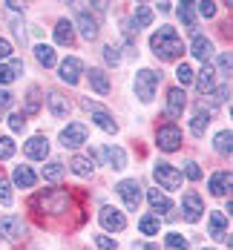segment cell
Returning a JSON list of instances; mask_svg holds the SVG:
<instances>
[{"instance_id":"17","label":"cell","mask_w":233,"mask_h":250,"mask_svg":"<svg viewBox=\"0 0 233 250\" xmlns=\"http://www.w3.org/2000/svg\"><path fill=\"white\" fill-rule=\"evenodd\" d=\"M101 158H106V164L112 170H124L127 167V152L121 150V147H106V150H101Z\"/></svg>"},{"instance_id":"12","label":"cell","mask_w":233,"mask_h":250,"mask_svg":"<svg viewBox=\"0 0 233 250\" xmlns=\"http://www.w3.org/2000/svg\"><path fill=\"white\" fill-rule=\"evenodd\" d=\"M23 150H26V155H29V158L43 161V158L49 155V141H46L43 135H35V138H29V141H26Z\"/></svg>"},{"instance_id":"42","label":"cell","mask_w":233,"mask_h":250,"mask_svg":"<svg viewBox=\"0 0 233 250\" xmlns=\"http://www.w3.org/2000/svg\"><path fill=\"white\" fill-rule=\"evenodd\" d=\"M15 69H12V66H6V63H0V86H6V83H12V81H15Z\"/></svg>"},{"instance_id":"9","label":"cell","mask_w":233,"mask_h":250,"mask_svg":"<svg viewBox=\"0 0 233 250\" xmlns=\"http://www.w3.org/2000/svg\"><path fill=\"white\" fill-rule=\"evenodd\" d=\"M26 233V225L18 216H3L0 219V239H21Z\"/></svg>"},{"instance_id":"19","label":"cell","mask_w":233,"mask_h":250,"mask_svg":"<svg viewBox=\"0 0 233 250\" xmlns=\"http://www.w3.org/2000/svg\"><path fill=\"white\" fill-rule=\"evenodd\" d=\"M147 201H150V207H153L155 213H170L173 210V201L167 199L161 190H150L147 193Z\"/></svg>"},{"instance_id":"50","label":"cell","mask_w":233,"mask_h":250,"mask_svg":"<svg viewBox=\"0 0 233 250\" xmlns=\"http://www.w3.org/2000/svg\"><path fill=\"white\" fill-rule=\"evenodd\" d=\"M6 6H9V9H12V12H23V6H21V3H15V0H9V3H6Z\"/></svg>"},{"instance_id":"3","label":"cell","mask_w":233,"mask_h":250,"mask_svg":"<svg viewBox=\"0 0 233 250\" xmlns=\"http://www.w3.org/2000/svg\"><path fill=\"white\" fill-rule=\"evenodd\" d=\"M153 175H155V181H158L164 190H179L181 187V173L173 167V164H167V161H158L155 170H153Z\"/></svg>"},{"instance_id":"30","label":"cell","mask_w":233,"mask_h":250,"mask_svg":"<svg viewBox=\"0 0 233 250\" xmlns=\"http://www.w3.org/2000/svg\"><path fill=\"white\" fill-rule=\"evenodd\" d=\"M228 98H231V86H228V83H225V86H219L216 92H207V95H205L207 106H219V104H225ZM205 101H202V104H205Z\"/></svg>"},{"instance_id":"36","label":"cell","mask_w":233,"mask_h":250,"mask_svg":"<svg viewBox=\"0 0 233 250\" xmlns=\"http://www.w3.org/2000/svg\"><path fill=\"white\" fill-rule=\"evenodd\" d=\"M176 78H179L181 86H187V83H193V78H196V72L187 66V63H179V69H176Z\"/></svg>"},{"instance_id":"14","label":"cell","mask_w":233,"mask_h":250,"mask_svg":"<svg viewBox=\"0 0 233 250\" xmlns=\"http://www.w3.org/2000/svg\"><path fill=\"white\" fill-rule=\"evenodd\" d=\"M38 204H41L46 213H64V207L69 204V199H66V193H61V190H58V193H46Z\"/></svg>"},{"instance_id":"37","label":"cell","mask_w":233,"mask_h":250,"mask_svg":"<svg viewBox=\"0 0 233 250\" xmlns=\"http://www.w3.org/2000/svg\"><path fill=\"white\" fill-rule=\"evenodd\" d=\"M104 61H106L109 66H118V63H121V55H118V46H112V43H109V46H104Z\"/></svg>"},{"instance_id":"27","label":"cell","mask_w":233,"mask_h":250,"mask_svg":"<svg viewBox=\"0 0 233 250\" xmlns=\"http://www.w3.org/2000/svg\"><path fill=\"white\" fill-rule=\"evenodd\" d=\"M132 23H135V32H138V29H144V26H150V23H153V9H150V6H144V3H141V6H135V18H132Z\"/></svg>"},{"instance_id":"21","label":"cell","mask_w":233,"mask_h":250,"mask_svg":"<svg viewBox=\"0 0 233 250\" xmlns=\"http://www.w3.org/2000/svg\"><path fill=\"white\" fill-rule=\"evenodd\" d=\"M49 112L55 118H66V115H69V101L64 98L61 92H52L49 95Z\"/></svg>"},{"instance_id":"38","label":"cell","mask_w":233,"mask_h":250,"mask_svg":"<svg viewBox=\"0 0 233 250\" xmlns=\"http://www.w3.org/2000/svg\"><path fill=\"white\" fill-rule=\"evenodd\" d=\"M0 204H3V207L12 204V184H9L6 178H0Z\"/></svg>"},{"instance_id":"15","label":"cell","mask_w":233,"mask_h":250,"mask_svg":"<svg viewBox=\"0 0 233 250\" xmlns=\"http://www.w3.org/2000/svg\"><path fill=\"white\" fill-rule=\"evenodd\" d=\"M184 106H187L184 92H181L179 86H176V89H170V92H167V115H170V118H181Z\"/></svg>"},{"instance_id":"39","label":"cell","mask_w":233,"mask_h":250,"mask_svg":"<svg viewBox=\"0 0 233 250\" xmlns=\"http://www.w3.org/2000/svg\"><path fill=\"white\" fill-rule=\"evenodd\" d=\"M12 155H15V141L12 138H0V161H6Z\"/></svg>"},{"instance_id":"10","label":"cell","mask_w":233,"mask_h":250,"mask_svg":"<svg viewBox=\"0 0 233 250\" xmlns=\"http://www.w3.org/2000/svg\"><path fill=\"white\" fill-rule=\"evenodd\" d=\"M101 225L106 230H115V233H121L124 227H127V219H124V213H118L115 207H101Z\"/></svg>"},{"instance_id":"25","label":"cell","mask_w":233,"mask_h":250,"mask_svg":"<svg viewBox=\"0 0 233 250\" xmlns=\"http://www.w3.org/2000/svg\"><path fill=\"white\" fill-rule=\"evenodd\" d=\"M92 121L101 126L104 132H112V135L118 132V124H115V121H112V115H109V112H104V109H92Z\"/></svg>"},{"instance_id":"16","label":"cell","mask_w":233,"mask_h":250,"mask_svg":"<svg viewBox=\"0 0 233 250\" xmlns=\"http://www.w3.org/2000/svg\"><path fill=\"white\" fill-rule=\"evenodd\" d=\"M190 52L202 61V63H207L210 61V55H213V43L207 41L205 35H193V43H190Z\"/></svg>"},{"instance_id":"49","label":"cell","mask_w":233,"mask_h":250,"mask_svg":"<svg viewBox=\"0 0 233 250\" xmlns=\"http://www.w3.org/2000/svg\"><path fill=\"white\" fill-rule=\"evenodd\" d=\"M132 250H158V248H155V245H147V242H135Z\"/></svg>"},{"instance_id":"4","label":"cell","mask_w":233,"mask_h":250,"mask_svg":"<svg viewBox=\"0 0 233 250\" xmlns=\"http://www.w3.org/2000/svg\"><path fill=\"white\" fill-rule=\"evenodd\" d=\"M155 141H158V147L164 152H173L181 147V129L176 124H164L158 129V135H155Z\"/></svg>"},{"instance_id":"8","label":"cell","mask_w":233,"mask_h":250,"mask_svg":"<svg viewBox=\"0 0 233 250\" xmlns=\"http://www.w3.org/2000/svg\"><path fill=\"white\" fill-rule=\"evenodd\" d=\"M207 227H210V236L213 239H219V242H228V248H231V233H228V219H225V213H210V222H207Z\"/></svg>"},{"instance_id":"48","label":"cell","mask_w":233,"mask_h":250,"mask_svg":"<svg viewBox=\"0 0 233 250\" xmlns=\"http://www.w3.org/2000/svg\"><path fill=\"white\" fill-rule=\"evenodd\" d=\"M9 55H12V43H9V41H0V61L9 58Z\"/></svg>"},{"instance_id":"18","label":"cell","mask_w":233,"mask_h":250,"mask_svg":"<svg viewBox=\"0 0 233 250\" xmlns=\"http://www.w3.org/2000/svg\"><path fill=\"white\" fill-rule=\"evenodd\" d=\"M15 184L18 187H23V190H29V187H35V181H38V175H35V170L32 167H26V164H21V167H15Z\"/></svg>"},{"instance_id":"44","label":"cell","mask_w":233,"mask_h":250,"mask_svg":"<svg viewBox=\"0 0 233 250\" xmlns=\"http://www.w3.org/2000/svg\"><path fill=\"white\" fill-rule=\"evenodd\" d=\"M219 72H222L225 78H231V52L219 55Z\"/></svg>"},{"instance_id":"28","label":"cell","mask_w":233,"mask_h":250,"mask_svg":"<svg viewBox=\"0 0 233 250\" xmlns=\"http://www.w3.org/2000/svg\"><path fill=\"white\" fill-rule=\"evenodd\" d=\"M35 58H38V63L41 66H55V49L52 46H46V43H41V46H35Z\"/></svg>"},{"instance_id":"7","label":"cell","mask_w":233,"mask_h":250,"mask_svg":"<svg viewBox=\"0 0 233 250\" xmlns=\"http://www.w3.org/2000/svg\"><path fill=\"white\" fill-rule=\"evenodd\" d=\"M61 144L69 147V150H75V147H81V144H86V126L84 124H69L64 132H61Z\"/></svg>"},{"instance_id":"2","label":"cell","mask_w":233,"mask_h":250,"mask_svg":"<svg viewBox=\"0 0 233 250\" xmlns=\"http://www.w3.org/2000/svg\"><path fill=\"white\" fill-rule=\"evenodd\" d=\"M158 81L161 75L153 72V69H141L138 75H135V98L144 101V104H150L155 95V89H158Z\"/></svg>"},{"instance_id":"24","label":"cell","mask_w":233,"mask_h":250,"mask_svg":"<svg viewBox=\"0 0 233 250\" xmlns=\"http://www.w3.org/2000/svg\"><path fill=\"white\" fill-rule=\"evenodd\" d=\"M207 124H210V109L199 106V112H196V115H193V121H190V129H193V135H205Z\"/></svg>"},{"instance_id":"1","label":"cell","mask_w":233,"mask_h":250,"mask_svg":"<svg viewBox=\"0 0 233 250\" xmlns=\"http://www.w3.org/2000/svg\"><path fill=\"white\" fill-rule=\"evenodd\" d=\"M150 49L161 61H176V58H181V52H184V43H181V38L176 35V29L161 26L153 38H150Z\"/></svg>"},{"instance_id":"45","label":"cell","mask_w":233,"mask_h":250,"mask_svg":"<svg viewBox=\"0 0 233 250\" xmlns=\"http://www.w3.org/2000/svg\"><path fill=\"white\" fill-rule=\"evenodd\" d=\"M12 101H15V95H12V92H6V89H0V115H3V112H6V109L12 106Z\"/></svg>"},{"instance_id":"13","label":"cell","mask_w":233,"mask_h":250,"mask_svg":"<svg viewBox=\"0 0 233 250\" xmlns=\"http://www.w3.org/2000/svg\"><path fill=\"white\" fill-rule=\"evenodd\" d=\"M81 72H84V63L78 58H66L61 63V81H66V83H78L81 81Z\"/></svg>"},{"instance_id":"11","label":"cell","mask_w":233,"mask_h":250,"mask_svg":"<svg viewBox=\"0 0 233 250\" xmlns=\"http://www.w3.org/2000/svg\"><path fill=\"white\" fill-rule=\"evenodd\" d=\"M78 29H81V38H86V41L98 38V21L84 9H78Z\"/></svg>"},{"instance_id":"26","label":"cell","mask_w":233,"mask_h":250,"mask_svg":"<svg viewBox=\"0 0 233 250\" xmlns=\"http://www.w3.org/2000/svg\"><path fill=\"white\" fill-rule=\"evenodd\" d=\"M89 83H92V89L98 95H106L109 92V81L104 75V69H89Z\"/></svg>"},{"instance_id":"40","label":"cell","mask_w":233,"mask_h":250,"mask_svg":"<svg viewBox=\"0 0 233 250\" xmlns=\"http://www.w3.org/2000/svg\"><path fill=\"white\" fill-rule=\"evenodd\" d=\"M196 9H199V15L202 18H213L216 15V3H210V0H202V3H193Z\"/></svg>"},{"instance_id":"43","label":"cell","mask_w":233,"mask_h":250,"mask_svg":"<svg viewBox=\"0 0 233 250\" xmlns=\"http://www.w3.org/2000/svg\"><path fill=\"white\" fill-rule=\"evenodd\" d=\"M95 245H98L101 250H118V242L109 239V236H95Z\"/></svg>"},{"instance_id":"35","label":"cell","mask_w":233,"mask_h":250,"mask_svg":"<svg viewBox=\"0 0 233 250\" xmlns=\"http://www.w3.org/2000/svg\"><path fill=\"white\" fill-rule=\"evenodd\" d=\"M64 175V164H58V161H49L46 167H43V178L46 181H58Z\"/></svg>"},{"instance_id":"41","label":"cell","mask_w":233,"mask_h":250,"mask_svg":"<svg viewBox=\"0 0 233 250\" xmlns=\"http://www.w3.org/2000/svg\"><path fill=\"white\" fill-rule=\"evenodd\" d=\"M184 175H187L190 181H199V178H202V170H199V164H196V161H187V164H184Z\"/></svg>"},{"instance_id":"46","label":"cell","mask_w":233,"mask_h":250,"mask_svg":"<svg viewBox=\"0 0 233 250\" xmlns=\"http://www.w3.org/2000/svg\"><path fill=\"white\" fill-rule=\"evenodd\" d=\"M9 126H12L15 132H21V129L26 126V118H23V115H18V112H15V115H9Z\"/></svg>"},{"instance_id":"23","label":"cell","mask_w":233,"mask_h":250,"mask_svg":"<svg viewBox=\"0 0 233 250\" xmlns=\"http://www.w3.org/2000/svg\"><path fill=\"white\" fill-rule=\"evenodd\" d=\"M55 41H58L61 46H72L75 32H72V23H69V21H61V23L55 26Z\"/></svg>"},{"instance_id":"34","label":"cell","mask_w":233,"mask_h":250,"mask_svg":"<svg viewBox=\"0 0 233 250\" xmlns=\"http://www.w3.org/2000/svg\"><path fill=\"white\" fill-rule=\"evenodd\" d=\"M164 245H167V250H187V239L181 233H167L164 236Z\"/></svg>"},{"instance_id":"22","label":"cell","mask_w":233,"mask_h":250,"mask_svg":"<svg viewBox=\"0 0 233 250\" xmlns=\"http://www.w3.org/2000/svg\"><path fill=\"white\" fill-rule=\"evenodd\" d=\"M213 75H216V69H213L210 63H205V66H202V72L193 78V81H196V89H199L202 95H205V92H210V86H213Z\"/></svg>"},{"instance_id":"47","label":"cell","mask_w":233,"mask_h":250,"mask_svg":"<svg viewBox=\"0 0 233 250\" xmlns=\"http://www.w3.org/2000/svg\"><path fill=\"white\" fill-rule=\"evenodd\" d=\"M26 106H29V112L38 109V89H29V104H26Z\"/></svg>"},{"instance_id":"20","label":"cell","mask_w":233,"mask_h":250,"mask_svg":"<svg viewBox=\"0 0 233 250\" xmlns=\"http://www.w3.org/2000/svg\"><path fill=\"white\" fill-rule=\"evenodd\" d=\"M210 193L213 196H225V193H231V173H216L210 178Z\"/></svg>"},{"instance_id":"32","label":"cell","mask_w":233,"mask_h":250,"mask_svg":"<svg viewBox=\"0 0 233 250\" xmlns=\"http://www.w3.org/2000/svg\"><path fill=\"white\" fill-rule=\"evenodd\" d=\"M179 21L187 29H196V12H193V3H181L179 6Z\"/></svg>"},{"instance_id":"5","label":"cell","mask_w":233,"mask_h":250,"mask_svg":"<svg viewBox=\"0 0 233 250\" xmlns=\"http://www.w3.org/2000/svg\"><path fill=\"white\" fill-rule=\"evenodd\" d=\"M181 213H184V219L187 222H199L202 219V213H205V204H202V196L199 193H184V199H181Z\"/></svg>"},{"instance_id":"6","label":"cell","mask_w":233,"mask_h":250,"mask_svg":"<svg viewBox=\"0 0 233 250\" xmlns=\"http://www.w3.org/2000/svg\"><path fill=\"white\" fill-rule=\"evenodd\" d=\"M115 190H118V196L124 199L127 210H138V204H141V187H138V181L127 178V181H121Z\"/></svg>"},{"instance_id":"31","label":"cell","mask_w":233,"mask_h":250,"mask_svg":"<svg viewBox=\"0 0 233 250\" xmlns=\"http://www.w3.org/2000/svg\"><path fill=\"white\" fill-rule=\"evenodd\" d=\"M138 227H141V233H144V236H158L161 222H158V216H144V219L138 222Z\"/></svg>"},{"instance_id":"33","label":"cell","mask_w":233,"mask_h":250,"mask_svg":"<svg viewBox=\"0 0 233 250\" xmlns=\"http://www.w3.org/2000/svg\"><path fill=\"white\" fill-rule=\"evenodd\" d=\"M92 161L89 158H84V155H75L72 158V170H75V175H92Z\"/></svg>"},{"instance_id":"29","label":"cell","mask_w":233,"mask_h":250,"mask_svg":"<svg viewBox=\"0 0 233 250\" xmlns=\"http://www.w3.org/2000/svg\"><path fill=\"white\" fill-rule=\"evenodd\" d=\"M231 141H233V132L231 129H222V132H219V135H216V141H213V144H216V152H219V155H231Z\"/></svg>"}]
</instances>
